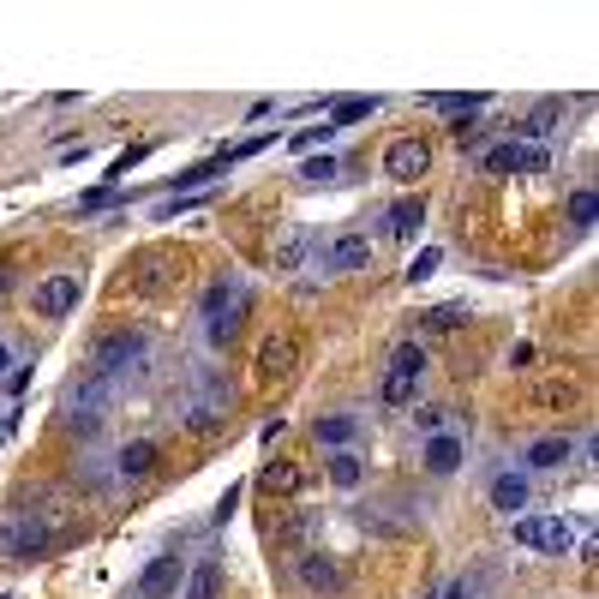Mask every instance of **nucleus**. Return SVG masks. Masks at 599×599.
<instances>
[{"instance_id":"dca6fc26","label":"nucleus","mask_w":599,"mask_h":599,"mask_svg":"<svg viewBox=\"0 0 599 599\" xmlns=\"http://www.w3.org/2000/svg\"><path fill=\"white\" fill-rule=\"evenodd\" d=\"M426 468H432V474H456V468H462V438H456V432H432Z\"/></svg>"},{"instance_id":"c9c22d12","label":"nucleus","mask_w":599,"mask_h":599,"mask_svg":"<svg viewBox=\"0 0 599 599\" xmlns=\"http://www.w3.org/2000/svg\"><path fill=\"white\" fill-rule=\"evenodd\" d=\"M510 366H516V372L534 366V342H516V348H510Z\"/></svg>"},{"instance_id":"c756f323","label":"nucleus","mask_w":599,"mask_h":599,"mask_svg":"<svg viewBox=\"0 0 599 599\" xmlns=\"http://www.w3.org/2000/svg\"><path fill=\"white\" fill-rule=\"evenodd\" d=\"M336 174H342L336 156H306V162H300V180H312V186H318V180H336Z\"/></svg>"},{"instance_id":"2eb2a0df","label":"nucleus","mask_w":599,"mask_h":599,"mask_svg":"<svg viewBox=\"0 0 599 599\" xmlns=\"http://www.w3.org/2000/svg\"><path fill=\"white\" fill-rule=\"evenodd\" d=\"M258 486H264V492H276V498H300L306 474H300L294 462H264V468H258Z\"/></svg>"},{"instance_id":"bb28decb","label":"nucleus","mask_w":599,"mask_h":599,"mask_svg":"<svg viewBox=\"0 0 599 599\" xmlns=\"http://www.w3.org/2000/svg\"><path fill=\"white\" fill-rule=\"evenodd\" d=\"M114 204H126V192H120V186H96V192H84V198H78V216H96V210H114Z\"/></svg>"},{"instance_id":"ddd939ff","label":"nucleus","mask_w":599,"mask_h":599,"mask_svg":"<svg viewBox=\"0 0 599 599\" xmlns=\"http://www.w3.org/2000/svg\"><path fill=\"white\" fill-rule=\"evenodd\" d=\"M294 576H300V588H306V594H336V588H342V570H336L330 558H318V552H300Z\"/></svg>"},{"instance_id":"0eeeda50","label":"nucleus","mask_w":599,"mask_h":599,"mask_svg":"<svg viewBox=\"0 0 599 599\" xmlns=\"http://www.w3.org/2000/svg\"><path fill=\"white\" fill-rule=\"evenodd\" d=\"M432 168V144L426 138H390L384 144V174L390 180H426Z\"/></svg>"},{"instance_id":"a211bd4d","label":"nucleus","mask_w":599,"mask_h":599,"mask_svg":"<svg viewBox=\"0 0 599 599\" xmlns=\"http://www.w3.org/2000/svg\"><path fill=\"white\" fill-rule=\"evenodd\" d=\"M324 108H330V126H354V120L378 114V96H330Z\"/></svg>"},{"instance_id":"393cba45","label":"nucleus","mask_w":599,"mask_h":599,"mask_svg":"<svg viewBox=\"0 0 599 599\" xmlns=\"http://www.w3.org/2000/svg\"><path fill=\"white\" fill-rule=\"evenodd\" d=\"M486 168L492 174H516V168H528V150L522 144H498V150H486Z\"/></svg>"},{"instance_id":"f8f14e48","label":"nucleus","mask_w":599,"mask_h":599,"mask_svg":"<svg viewBox=\"0 0 599 599\" xmlns=\"http://www.w3.org/2000/svg\"><path fill=\"white\" fill-rule=\"evenodd\" d=\"M150 468H156V444H150V438L114 450V486H132V480H144Z\"/></svg>"},{"instance_id":"2f4dec72","label":"nucleus","mask_w":599,"mask_h":599,"mask_svg":"<svg viewBox=\"0 0 599 599\" xmlns=\"http://www.w3.org/2000/svg\"><path fill=\"white\" fill-rule=\"evenodd\" d=\"M570 216H576V228H594L599 198H594V192H576V198H570Z\"/></svg>"},{"instance_id":"9d476101","label":"nucleus","mask_w":599,"mask_h":599,"mask_svg":"<svg viewBox=\"0 0 599 599\" xmlns=\"http://www.w3.org/2000/svg\"><path fill=\"white\" fill-rule=\"evenodd\" d=\"M168 594H180V552L150 558L144 576H138V599H168Z\"/></svg>"},{"instance_id":"473e14b6","label":"nucleus","mask_w":599,"mask_h":599,"mask_svg":"<svg viewBox=\"0 0 599 599\" xmlns=\"http://www.w3.org/2000/svg\"><path fill=\"white\" fill-rule=\"evenodd\" d=\"M438 264H444V258H438V252H432V246H426V252H420V258H414V264H408V282H426V276H432V270H438Z\"/></svg>"},{"instance_id":"cd10ccee","label":"nucleus","mask_w":599,"mask_h":599,"mask_svg":"<svg viewBox=\"0 0 599 599\" xmlns=\"http://www.w3.org/2000/svg\"><path fill=\"white\" fill-rule=\"evenodd\" d=\"M426 108H438V114H480L486 96H426Z\"/></svg>"},{"instance_id":"6ab92c4d","label":"nucleus","mask_w":599,"mask_h":599,"mask_svg":"<svg viewBox=\"0 0 599 599\" xmlns=\"http://www.w3.org/2000/svg\"><path fill=\"white\" fill-rule=\"evenodd\" d=\"M462 324H474V306H468V300H444V306H432V312L420 318V330H462Z\"/></svg>"},{"instance_id":"7c9ffc66","label":"nucleus","mask_w":599,"mask_h":599,"mask_svg":"<svg viewBox=\"0 0 599 599\" xmlns=\"http://www.w3.org/2000/svg\"><path fill=\"white\" fill-rule=\"evenodd\" d=\"M330 480L336 486H360V456H330Z\"/></svg>"},{"instance_id":"4468645a","label":"nucleus","mask_w":599,"mask_h":599,"mask_svg":"<svg viewBox=\"0 0 599 599\" xmlns=\"http://www.w3.org/2000/svg\"><path fill=\"white\" fill-rule=\"evenodd\" d=\"M312 252H318V234H312V228H288V234L276 240V270H300Z\"/></svg>"},{"instance_id":"5701e85b","label":"nucleus","mask_w":599,"mask_h":599,"mask_svg":"<svg viewBox=\"0 0 599 599\" xmlns=\"http://www.w3.org/2000/svg\"><path fill=\"white\" fill-rule=\"evenodd\" d=\"M414 390H420V378H408V372H384V408H408L414 402Z\"/></svg>"},{"instance_id":"6e6552de","label":"nucleus","mask_w":599,"mask_h":599,"mask_svg":"<svg viewBox=\"0 0 599 599\" xmlns=\"http://www.w3.org/2000/svg\"><path fill=\"white\" fill-rule=\"evenodd\" d=\"M318 264L324 270H360V264H372V240L366 234H336V240H318Z\"/></svg>"},{"instance_id":"f3484780","label":"nucleus","mask_w":599,"mask_h":599,"mask_svg":"<svg viewBox=\"0 0 599 599\" xmlns=\"http://www.w3.org/2000/svg\"><path fill=\"white\" fill-rule=\"evenodd\" d=\"M522 504H528V474H498V480H492V510L516 516Z\"/></svg>"},{"instance_id":"f257e3e1","label":"nucleus","mask_w":599,"mask_h":599,"mask_svg":"<svg viewBox=\"0 0 599 599\" xmlns=\"http://www.w3.org/2000/svg\"><path fill=\"white\" fill-rule=\"evenodd\" d=\"M78 534V522L48 498V504H24L0 522V552L6 558H48L54 546H66Z\"/></svg>"},{"instance_id":"7ed1b4c3","label":"nucleus","mask_w":599,"mask_h":599,"mask_svg":"<svg viewBox=\"0 0 599 599\" xmlns=\"http://www.w3.org/2000/svg\"><path fill=\"white\" fill-rule=\"evenodd\" d=\"M240 318H246V282H240V276L210 282V294H204V330H210V342H216V348H222V342H234Z\"/></svg>"},{"instance_id":"aec40b11","label":"nucleus","mask_w":599,"mask_h":599,"mask_svg":"<svg viewBox=\"0 0 599 599\" xmlns=\"http://www.w3.org/2000/svg\"><path fill=\"white\" fill-rule=\"evenodd\" d=\"M186 599H222V564L204 558L192 576H186Z\"/></svg>"},{"instance_id":"412c9836","label":"nucleus","mask_w":599,"mask_h":599,"mask_svg":"<svg viewBox=\"0 0 599 599\" xmlns=\"http://www.w3.org/2000/svg\"><path fill=\"white\" fill-rule=\"evenodd\" d=\"M420 222H426V204H420V198H402V204L390 210V234H396V240H414Z\"/></svg>"},{"instance_id":"f704fd0d","label":"nucleus","mask_w":599,"mask_h":599,"mask_svg":"<svg viewBox=\"0 0 599 599\" xmlns=\"http://www.w3.org/2000/svg\"><path fill=\"white\" fill-rule=\"evenodd\" d=\"M330 132H336V126H330V120H324V126H312V132H300V138H294V144H300V150H312V144H324V138H330Z\"/></svg>"},{"instance_id":"4c0bfd02","label":"nucleus","mask_w":599,"mask_h":599,"mask_svg":"<svg viewBox=\"0 0 599 599\" xmlns=\"http://www.w3.org/2000/svg\"><path fill=\"white\" fill-rule=\"evenodd\" d=\"M0 378H6V342H0Z\"/></svg>"},{"instance_id":"b1692460","label":"nucleus","mask_w":599,"mask_h":599,"mask_svg":"<svg viewBox=\"0 0 599 599\" xmlns=\"http://www.w3.org/2000/svg\"><path fill=\"white\" fill-rule=\"evenodd\" d=\"M558 114H564V102H540V108L522 120V138H546V132L558 126Z\"/></svg>"},{"instance_id":"a878e982","label":"nucleus","mask_w":599,"mask_h":599,"mask_svg":"<svg viewBox=\"0 0 599 599\" xmlns=\"http://www.w3.org/2000/svg\"><path fill=\"white\" fill-rule=\"evenodd\" d=\"M564 456H570V438H540V444L528 450L534 468H564Z\"/></svg>"},{"instance_id":"423d86ee","label":"nucleus","mask_w":599,"mask_h":599,"mask_svg":"<svg viewBox=\"0 0 599 599\" xmlns=\"http://www.w3.org/2000/svg\"><path fill=\"white\" fill-rule=\"evenodd\" d=\"M108 402H114V384H102V378H78V384L66 390V426L96 432L102 414H108Z\"/></svg>"},{"instance_id":"9b49d317","label":"nucleus","mask_w":599,"mask_h":599,"mask_svg":"<svg viewBox=\"0 0 599 599\" xmlns=\"http://www.w3.org/2000/svg\"><path fill=\"white\" fill-rule=\"evenodd\" d=\"M78 300H84V288H78L72 276H48V282H36V312H42V318H66Z\"/></svg>"},{"instance_id":"e433bc0d","label":"nucleus","mask_w":599,"mask_h":599,"mask_svg":"<svg viewBox=\"0 0 599 599\" xmlns=\"http://www.w3.org/2000/svg\"><path fill=\"white\" fill-rule=\"evenodd\" d=\"M234 504H240V486H228V492H222V504H216V522H228V516H234Z\"/></svg>"},{"instance_id":"c85d7f7f","label":"nucleus","mask_w":599,"mask_h":599,"mask_svg":"<svg viewBox=\"0 0 599 599\" xmlns=\"http://www.w3.org/2000/svg\"><path fill=\"white\" fill-rule=\"evenodd\" d=\"M570 402H576V384H570V378L540 384V396H534V408H570Z\"/></svg>"},{"instance_id":"4be33fe9","label":"nucleus","mask_w":599,"mask_h":599,"mask_svg":"<svg viewBox=\"0 0 599 599\" xmlns=\"http://www.w3.org/2000/svg\"><path fill=\"white\" fill-rule=\"evenodd\" d=\"M354 432H360V420H354V414H330V420H318V426H312V438H318V444H336V450H342V444H354Z\"/></svg>"},{"instance_id":"39448f33","label":"nucleus","mask_w":599,"mask_h":599,"mask_svg":"<svg viewBox=\"0 0 599 599\" xmlns=\"http://www.w3.org/2000/svg\"><path fill=\"white\" fill-rule=\"evenodd\" d=\"M516 546H528V552H540V558H564V552L576 546V528H570L564 516H522V522H516Z\"/></svg>"},{"instance_id":"72a5a7b5","label":"nucleus","mask_w":599,"mask_h":599,"mask_svg":"<svg viewBox=\"0 0 599 599\" xmlns=\"http://www.w3.org/2000/svg\"><path fill=\"white\" fill-rule=\"evenodd\" d=\"M144 156H150V144H132V150H126V156H120V162L108 168V180H120V174H126V168H138Z\"/></svg>"},{"instance_id":"f03ea898","label":"nucleus","mask_w":599,"mask_h":599,"mask_svg":"<svg viewBox=\"0 0 599 599\" xmlns=\"http://www.w3.org/2000/svg\"><path fill=\"white\" fill-rule=\"evenodd\" d=\"M144 366V330H108L96 348H90V378H102V384H114L120 390V378H132Z\"/></svg>"},{"instance_id":"1a4fd4ad","label":"nucleus","mask_w":599,"mask_h":599,"mask_svg":"<svg viewBox=\"0 0 599 599\" xmlns=\"http://www.w3.org/2000/svg\"><path fill=\"white\" fill-rule=\"evenodd\" d=\"M252 366H258V378H264V384H276V378H294V366H300V342H294V336H264Z\"/></svg>"},{"instance_id":"20e7f679","label":"nucleus","mask_w":599,"mask_h":599,"mask_svg":"<svg viewBox=\"0 0 599 599\" xmlns=\"http://www.w3.org/2000/svg\"><path fill=\"white\" fill-rule=\"evenodd\" d=\"M174 276H180V258L174 252H144V258H132V270H126V288L138 294V300H162L168 288H174Z\"/></svg>"}]
</instances>
